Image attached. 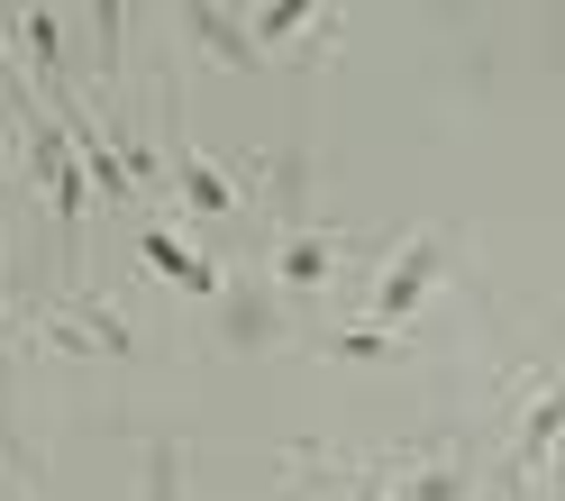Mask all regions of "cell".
I'll return each instance as SVG.
<instances>
[{"mask_svg": "<svg viewBox=\"0 0 565 501\" xmlns=\"http://www.w3.org/2000/svg\"><path fill=\"white\" fill-rule=\"evenodd\" d=\"M38 338L46 347H83V355H128L137 347V329L119 319V301H64V310H46Z\"/></svg>", "mask_w": 565, "mask_h": 501, "instance_id": "obj_4", "label": "cell"}, {"mask_svg": "<svg viewBox=\"0 0 565 501\" xmlns=\"http://www.w3.org/2000/svg\"><path fill=\"white\" fill-rule=\"evenodd\" d=\"M28 173H38V192L55 201V228L74 237V228H83V201H92V183H83L74 137H64V110H28Z\"/></svg>", "mask_w": 565, "mask_h": 501, "instance_id": "obj_2", "label": "cell"}, {"mask_svg": "<svg viewBox=\"0 0 565 501\" xmlns=\"http://www.w3.org/2000/svg\"><path fill=\"white\" fill-rule=\"evenodd\" d=\"M173 192H183L192 210H210V220H228V210H237V173L210 164L201 147H173Z\"/></svg>", "mask_w": 565, "mask_h": 501, "instance_id": "obj_7", "label": "cell"}, {"mask_svg": "<svg viewBox=\"0 0 565 501\" xmlns=\"http://www.w3.org/2000/svg\"><path fill=\"white\" fill-rule=\"evenodd\" d=\"M0 501H19V483H10V465H0Z\"/></svg>", "mask_w": 565, "mask_h": 501, "instance_id": "obj_14", "label": "cell"}, {"mask_svg": "<svg viewBox=\"0 0 565 501\" xmlns=\"http://www.w3.org/2000/svg\"><path fill=\"white\" fill-rule=\"evenodd\" d=\"M347 265H356V246H347L338 228H282L274 237V283L282 292H329Z\"/></svg>", "mask_w": 565, "mask_h": 501, "instance_id": "obj_3", "label": "cell"}, {"mask_svg": "<svg viewBox=\"0 0 565 501\" xmlns=\"http://www.w3.org/2000/svg\"><path fill=\"white\" fill-rule=\"evenodd\" d=\"M466 492H475V465L456 447L447 456H419V465L393 456V501H466Z\"/></svg>", "mask_w": 565, "mask_h": 501, "instance_id": "obj_6", "label": "cell"}, {"mask_svg": "<svg viewBox=\"0 0 565 501\" xmlns=\"http://www.w3.org/2000/svg\"><path fill=\"white\" fill-rule=\"evenodd\" d=\"M438 283H447V237H438V228H419V237H402L393 256H383L374 292H365V319H374V329H402V338H411V319L429 310Z\"/></svg>", "mask_w": 565, "mask_h": 501, "instance_id": "obj_1", "label": "cell"}, {"mask_svg": "<svg viewBox=\"0 0 565 501\" xmlns=\"http://www.w3.org/2000/svg\"><path fill=\"white\" fill-rule=\"evenodd\" d=\"M137 256H147V265H156L164 283H183V292H192V301H220V265H201L183 228H164V220H156L147 237H137Z\"/></svg>", "mask_w": 565, "mask_h": 501, "instance_id": "obj_5", "label": "cell"}, {"mask_svg": "<svg viewBox=\"0 0 565 501\" xmlns=\"http://www.w3.org/2000/svg\"><path fill=\"white\" fill-rule=\"evenodd\" d=\"M320 355H338V365H393V355H411V338L356 319V329H320Z\"/></svg>", "mask_w": 565, "mask_h": 501, "instance_id": "obj_8", "label": "cell"}, {"mask_svg": "<svg viewBox=\"0 0 565 501\" xmlns=\"http://www.w3.org/2000/svg\"><path fill=\"white\" fill-rule=\"evenodd\" d=\"M547 483H565V428H556V447H547V465H539Z\"/></svg>", "mask_w": 565, "mask_h": 501, "instance_id": "obj_13", "label": "cell"}, {"mask_svg": "<svg viewBox=\"0 0 565 501\" xmlns=\"http://www.w3.org/2000/svg\"><path fill=\"white\" fill-rule=\"evenodd\" d=\"M183 28H192V38L220 55V64H256V38H246V19H237V10H210V0H192Z\"/></svg>", "mask_w": 565, "mask_h": 501, "instance_id": "obj_9", "label": "cell"}, {"mask_svg": "<svg viewBox=\"0 0 565 501\" xmlns=\"http://www.w3.org/2000/svg\"><path fill=\"white\" fill-rule=\"evenodd\" d=\"M556 428H565V383H547L539 402H529V419H520V438H511V456H520V465H547V447H556Z\"/></svg>", "mask_w": 565, "mask_h": 501, "instance_id": "obj_10", "label": "cell"}, {"mask_svg": "<svg viewBox=\"0 0 565 501\" xmlns=\"http://www.w3.org/2000/svg\"><path fill=\"white\" fill-rule=\"evenodd\" d=\"M0 173H10V156H0Z\"/></svg>", "mask_w": 565, "mask_h": 501, "instance_id": "obj_15", "label": "cell"}, {"mask_svg": "<svg viewBox=\"0 0 565 501\" xmlns=\"http://www.w3.org/2000/svg\"><path fill=\"white\" fill-rule=\"evenodd\" d=\"M147 501H183V447H147Z\"/></svg>", "mask_w": 565, "mask_h": 501, "instance_id": "obj_12", "label": "cell"}, {"mask_svg": "<svg viewBox=\"0 0 565 501\" xmlns=\"http://www.w3.org/2000/svg\"><path fill=\"white\" fill-rule=\"evenodd\" d=\"M10 38L28 46V64H38V74H55V55H64V19H55V10H19Z\"/></svg>", "mask_w": 565, "mask_h": 501, "instance_id": "obj_11", "label": "cell"}]
</instances>
